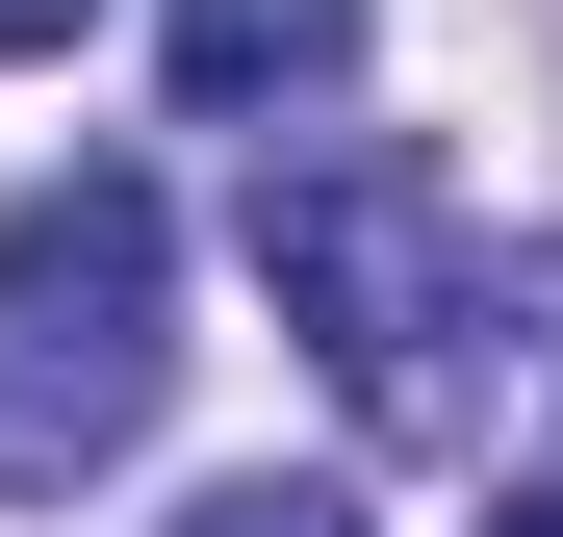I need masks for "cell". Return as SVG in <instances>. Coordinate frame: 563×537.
I'll return each instance as SVG.
<instances>
[{"label": "cell", "instance_id": "cell-1", "mask_svg": "<svg viewBox=\"0 0 563 537\" xmlns=\"http://www.w3.org/2000/svg\"><path fill=\"white\" fill-rule=\"evenodd\" d=\"M179 384V205L129 154H52L0 205V512H77Z\"/></svg>", "mask_w": 563, "mask_h": 537}, {"label": "cell", "instance_id": "cell-2", "mask_svg": "<svg viewBox=\"0 0 563 537\" xmlns=\"http://www.w3.org/2000/svg\"><path fill=\"white\" fill-rule=\"evenodd\" d=\"M256 282H282V333L333 358L358 435H435L461 410V179L410 128H308V154L256 128Z\"/></svg>", "mask_w": 563, "mask_h": 537}, {"label": "cell", "instance_id": "cell-3", "mask_svg": "<svg viewBox=\"0 0 563 537\" xmlns=\"http://www.w3.org/2000/svg\"><path fill=\"white\" fill-rule=\"evenodd\" d=\"M154 77H179V128H308L358 77V0H154Z\"/></svg>", "mask_w": 563, "mask_h": 537}, {"label": "cell", "instance_id": "cell-4", "mask_svg": "<svg viewBox=\"0 0 563 537\" xmlns=\"http://www.w3.org/2000/svg\"><path fill=\"white\" fill-rule=\"evenodd\" d=\"M179 537H385L358 486H282V461H231V486H179Z\"/></svg>", "mask_w": 563, "mask_h": 537}, {"label": "cell", "instance_id": "cell-5", "mask_svg": "<svg viewBox=\"0 0 563 537\" xmlns=\"http://www.w3.org/2000/svg\"><path fill=\"white\" fill-rule=\"evenodd\" d=\"M0 52H77V0H0Z\"/></svg>", "mask_w": 563, "mask_h": 537}, {"label": "cell", "instance_id": "cell-6", "mask_svg": "<svg viewBox=\"0 0 563 537\" xmlns=\"http://www.w3.org/2000/svg\"><path fill=\"white\" fill-rule=\"evenodd\" d=\"M487 537H563V486H512V512H487Z\"/></svg>", "mask_w": 563, "mask_h": 537}]
</instances>
